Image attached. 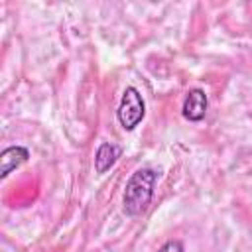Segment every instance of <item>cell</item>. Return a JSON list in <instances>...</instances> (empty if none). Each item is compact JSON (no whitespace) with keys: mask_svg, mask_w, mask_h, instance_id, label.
Masks as SVG:
<instances>
[{"mask_svg":"<svg viewBox=\"0 0 252 252\" xmlns=\"http://www.w3.org/2000/svg\"><path fill=\"white\" fill-rule=\"evenodd\" d=\"M156 179H158V173L152 167H142L132 173L122 195V209L128 217H138L146 213L154 197Z\"/></svg>","mask_w":252,"mask_h":252,"instance_id":"obj_1","label":"cell"},{"mask_svg":"<svg viewBox=\"0 0 252 252\" xmlns=\"http://www.w3.org/2000/svg\"><path fill=\"white\" fill-rule=\"evenodd\" d=\"M116 116H118V122L124 130H134L146 116V102L140 94V91L136 87H126L124 93H122V98H120V104H118V110H116Z\"/></svg>","mask_w":252,"mask_h":252,"instance_id":"obj_2","label":"cell"},{"mask_svg":"<svg viewBox=\"0 0 252 252\" xmlns=\"http://www.w3.org/2000/svg\"><path fill=\"white\" fill-rule=\"evenodd\" d=\"M207 106H209V98H207L205 91L203 89H191V91H187L185 100H183V108H181L183 118L189 122H199L205 118Z\"/></svg>","mask_w":252,"mask_h":252,"instance_id":"obj_3","label":"cell"},{"mask_svg":"<svg viewBox=\"0 0 252 252\" xmlns=\"http://www.w3.org/2000/svg\"><path fill=\"white\" fill-rule=\"evenodd\" d=\"M30 158V150L24 146H10L0 154V179H6L14 169L24 165Z\"/></svg>","mask_w":252,"mask_h":252,"instance_id":"obj_4","label":"cell"},{"mask_svg":"<svg viewBox=\"0 0 252 252\" xmlns=\"http://www.w3.org/2000/svg\"><path fill=\"white\" fill-rule=\"evenodd\" d=\"M118 158H120V148L118 146H114L110 142L100 144L96 154H94V169H96V173H106L116 163Z\"/></svg>","mask_w":252,"mask_h":252,"instance_id":"obj_5","label":"cell"},{"mask_svg":"<svg viewBox=\"0 0 252 252\" xmlns=\"http://www.w3.org/2000/svg\"><path fill=\"white\" fill-rule=\"evenodd\" d=\"M158 252H185V250H183V244L179 240H167Z\"/></svg>","mask_w":252,"mask_h":252,"instance_id":"obj_6","label":"cell"}]
</instances>
